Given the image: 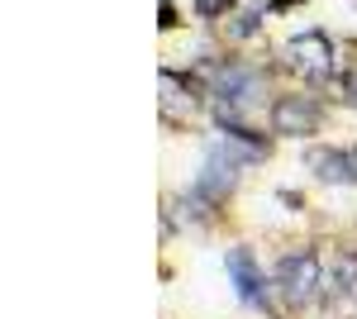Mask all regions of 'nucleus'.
I'll return each instance as SVG.
<instances>
[{
	"mask_svg": "<svg viewBox=\"0 0 357 319\" xmlns=\"http://www.w3.org/2000/svg\"><path fill=\"white\" fill-rule=\"evenodd\" d=\"M310 172H319L333 186H353L357 181V148H319V153H310Z\"/></svg>",
	"mask_w": 357,
	"mask_h": 319,
	"instance_id": "obj_7",
	"label": "nucleus"
},
{
	"mask_svg": "<svg viewBox=\"0 0 357 319\" xmlns=\"http://www.w3.org/2000/svg\"><path fill=\"white\" fill-rule=\"evenodd\" d=\"M210 86H215V96H220L224 105H252V101L262 96V77H257L252 67H243V62H224V67H215Z\"/></svg>",
	"mask_w": 357,
	"mask_h": 319,
	"instance_id": "obj_5",
	"label": "nucleus"
},
{
	"mask_svg": "<svg viewBox=\"0 0 357 319\" xmlns=\"http://www.w3.org/2000/svg\"><path fill=\"white\" fill-rule=\"evenodd\" d=\"M162 105L176 110V114H186V110H195V96L186 91V81L172 77V72H162Z\"/></svg>",
	"mask_w": 357,
	"mask_h": 319,
	"instance_id": "obj_8",
	"label": "nucleus"
},
{
	"mask_svg": "<svg viewBox=\"0 0 357 319\" xmlns=\"http://www.w3.org/2000/svg\"><path fill=\"white\" fill-rule=\"evenodd\" d=\"M238 172H243V162L215 138L210 153H205V162H200V177H195V186H191V200H205V205H210V200H224L229 191L238 186Z\"/></svg>",
	"mask_w": 357,
	"mask_h": 319,
	"instance_id": "obj_2",
	"label": "nucleus"
},
{
	"mask_svg": "<svg viewBox=\"0 0 357 319\" xmlns=\"http://www.w3.org/2000/svg\"><path fill=\"white\" fill-rule=\"evenodd\" d=\"M229 281H234V291L243 305L252 310H272V291H267V276L257 272V258H252V248H229Z\"/></svg>",
	"mask_w": 357,
	"mask_h": 319,
	"instance_id": "obj_4",
	"label": "nucleus"
},
{
	"mask_svg": "<svg viewBox=\"0 0 357 319\" xmlns=\"http://www.w3.org/2000/svg\"><path fill=\"white\" fill-rule=\"evenodd\" d=\"M272 124H276V133H286V138H305V133L319 129V105H314L310 96H281L272 105Z\"/></svg>",
	"mask_w": 357,
	"mask_h": 319,
	"instance_id": "obj_6",
	"label": "nucleus"
},
{
	"mask_svg": "<svg viewBox=\"0 0 357 319\" xmlns=\"http://www.w3.org/2000/svg\"><path fill=\"white\" fill-rule=\"evenodd\" d=\"M343 96H348V105H357V81H348V86H343Z\"/></svg>",
	"mask_w": 357,
	"mask_h": 319,
	"instance_id": "obj_10",
	"label": "nucleus"
},
{
	"mask_svg": "<svg viewBox=\"0 0 357 319\" xmlns=\"http://www.w3.org/2000/svg\"><path fill=\"white\" fill-rule=\"evenodd\" d=\"M234 0H200V15H224Z\"/></svg>",
	"mask_w": 357,
	"mask_h": 319,
	"instance_id": "obj_9",
	"label": "nucleus"
},
{
	"mask_svg": "<svg viewBox=\"0 0 357 319\" xmlns=\"http://www.w3.org/2000/svg\"><path fill=\"white\" fill-rule=\"evenodd\" d=\"M286 62H291L305 81H329L333 77V43H329V34H296V38L286 43Z\"/></svg>",
	"mask_w": 357,
	"mask_h": 319,
	"instance_id": "obj_3",
	"label": "nucleus"
},
{
	"mask_svg": "<svg viewBox=\"0 0 357 319\" xmlns=\"http://www.w3.org/2000/svg\"><path fill=\"white\" fill-rule=\"evenodd\" d=\"M324 286V267L314 258V248H301V253H286L281 262H276V291L286 295V305H310L314 291Z\"/></svg>",
	"mask_w": 357,
	"mask_h": 319,
	"instance_id": "obj_1",
	"label": "nucleus"
}]
</instances>
